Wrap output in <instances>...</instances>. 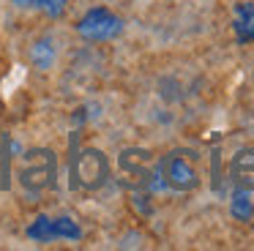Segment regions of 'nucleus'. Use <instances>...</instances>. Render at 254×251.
<instances>
[{"label":"nucleus","mask_w":254,"mask_h":251,"mask_svg":"<svg viewBox=\"0 0 254 251\" xmlns=\"http://www.w3.org/2000/svg\"><path fill=\"white\" fill-rule=\"evenodd\" d=\"M121 167L128 175L137 178H150V153L145 150H123L121 153Z\"/></svg>","instance_id":"7"},{"label":"nucleus","mask_w":254,"mask_h":251,"mask_svg":"<svg viewBox=\"0 0 254 251\" xmlns=\"http://www.w3.org/2000/svg\"><path fill=\"white\" fill-rule=\"evenodd\" d=\"M77 33L88 41H112L123 33V19L107 8H90L79 19Z\"/></svg>","instance_id":"1"},{"label":"nucleus","mask_w":254,"mask_h":251,"mask_svg":"<svg viewBox=\"0 0 254 251\" xmlns=\"http://www.w3.org/2000/svg\"><path fill=\"white\" fill-rule=\"evenodd\" d=\"M232 216L238 218V221H249V218L254 216V205H252V191L246 188H235V194H232V205H230Z\"/></svg>","instance_id":"8"},{"label":"nucleus","mask_w":254,"mask_h":251,"mask_svg":"<svg viewBox=\"0 0 254 251\" xmlns=\"http://www.w3.org/2000/svg\"><path fill=\"white\" fill-rule=\"evenodd\" d=\"M30 161L36 164V167H25L22 169V183L28 186V188H44V186L52 183V175H55V158H52L50 150H41V153H33L30 156Z\"/></svg>","instance_id":"4"},{"label":"nucleus","mask_w":254,"mask_h":251,"mask_svg":"<svg viewBox=\"0 0 254 251\" xmlns=\"http://www.w3.org/2000/svg\"><path fill=\"white\" fill-rule=\"evenodd\" d=\"M232 30H235L238 44L254 41V0H243V3H235Z\"/></svg>","instance_id":"6"},{"label":"nucleus","mask_w":254,"mask_h":251,"mask_svg":"<svg viewBox=\"0 0 254 251\" xmlns=\"http://www.w3.org/2000/svg\"><path fill=\"white\" fill-rule=\"evenodd\" d=\"M52 221H55V235L58 238H66V240H79L82 238V229H79L71 218L61 216V218H52Z\"/></svg>","instance_id":"11"},{"label":"nucleus","mask_w":254,"mask_h":251,"mask_svg":"<svg viewBox=\"0 0 254 251\" xmlns=\"http://www.w3.org/2000/svg\"><path fill=\"white\" fill-rule=\"evenodd\" d=\"M17 8H33L44 11L47 16H61L66 11V0H11Z\"/></svg>","instance_id":"9"},{"label":"nucleus","mask_w":254,"mask_h":251,"mask_svg":"<svg viewBox=\"0 0 254 251\" xmlns=\"http://www.w3.org/2000/svg\"><path fill=\"white\" fill-rule=\"evenodd\" d=\"M28 235L33 240H39V243H50V240H58L55 235V221H52L50 216H39L33 224L28 227Z\"/></svg>","instance_id":"10"},{"label":"nucleus","mask_w":254,"mask_h":251,"mask_svg":"<svg viewBox=\"0 0 254 251\" xmlns=\"http://www.w3.org/2000/svg\"><path fill=\"white\" fill-rule=\"evenodd\" d=\"M71 175H74V180H77V186H82V188H99V186L110 178L107 156L101 150H93V147L77 153V158H74V164H71Z\"/></svg>","instance_id":"2"},{"label":"nucleus","mask_w":254,"mask_h":251,"mask_svg":"<svg viewBox=\"0 0 254 251\" xmlns=\"http://www.w3.org/2000/svg\"><path fill=\"white\" fill-rule=\"evenodd\" d=\"M156 169H159V178H161V183H164L167 188L191 191V188H197V183H199L197 169H194L191 161H189L186 156H181V153H170V156H164Z\"/></svg>","instance_id":"3"},{"label":"nucleus","mask_w":254,"mask_h":251,"mask_svg":"<svg viewBox=\"0 0 254 251\" xmlns=\"http://www.w3.org/2000/svg\"><path fill=\"white\" fill-rule=\"evenodd\" d=\"M230 175H232L235 188L254 191V147H243V150H238L232 156Z\"/></svg>","instance_id":"5"}]
</instances>
